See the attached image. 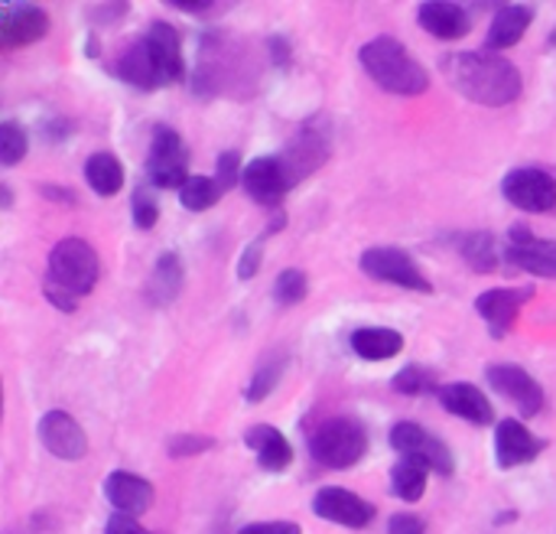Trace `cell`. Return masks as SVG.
Segmentation results:
<instances>
[{"mask_svg":"<svg viewBox=\"0 0 556 534\" xmlns=\"http://www.w3.org/2000/svg\"><path fill=\"white\" fill-rule=\"evenodd\" d=\"M443 75L450 78V85L485 108H505L515 104L525 91V78L521 69L505 59L502 52L492 49H476V52H450L440 59Z\"/></svg>","mask_w":556,"mask_h":534,"instance_id":"6da1fadb","label":"cell"},{"mask_svg":"<svg viewBox=\"0 0 556 534\" xmlns=\"http://www.w3.org/2000/svg\"><path fill=\"white\" fill-rule=\"evenodd\" d=\"M362 69L371 75V82L391 95H424L430 88V72L410 55V49L394 36H375L358 52Z\"/></svg>","mask_w":556,"mask_h":534,"instance_id":"7a4b0ae2","label":"cell"},{"mask_svg":"<svg viewBox=\"0 0 556 534\" xmlns=\"http://www.w3.org/2000/svg\"><path fill=\"white\" fill-rule=\"evenodd\" d=\"M98 277H101V261L85 238H62L49 251L46 287H55V290L81 300L94 290Z\"/></svg>","mask_w":556,"mask_h":534,"instance_id":"3957f363","label":"cell"},{"mask_svg":"<svg viewBox=\"0 0 556 534\" xmlns=\"http://www.w3.org/2000/svg\"><path fill=\"white\" fill-rule=\"evenodd\" d=\"M368 454V431L355 418H329L309 434V457L326 470H349Z\"/></svg>","mask_w":556,"mask_h":534,"instance_id":"277c9868","label":"cell"},{"mask_svg":"<svg viewBox=\"0 0 556 534\" xmlns=\"http://www.w3.org/2000/svg\"><path fill=\"white\" fill-rule=\"evenodd\" d=\"M147 176L156 189H182L189 183V144L169 124H156L147 153Z\"/></svg>","mask_w":556,"mask_h":534,"instance_id":"5b68a950","label":"cell"},{"mask_svg":"<svg viewBox=\"0 0 556 534\" xmlns=\"http://www.w3.org/2000/svg\"><path fill=\"white\" fill-rule=\"evenodd\" d=\"M391 447L404 460H417L430 473H440L443 480L456 476V457H453V450L437 434H430L427 427H420L414 421H397L391 427Z\"/></svg>","mask_w":556,"mask_h":534,"instance_id":"8992f818","label":"cell"},{"mask_svg":"<svg viewBox=\"0 0 556 534\" xmlns=\"http://www.w3.org/2000/svg\"><path fill=\"white\" fill-rule=\"evenodd\" d=\"M358 268L381 284H394L414 294H433V284L424 277V271L404 248H368L362 251Z\"/></svg>","mask_w":556,"mask_h":534,"instance_id":"52a82bcc","label":"cell"},{"mask_svg":"<svg viewBox=\"0 0 556 534\" xmlns=\"http://www.w3.org/2000/svg\"><path fill=\"white\" fill-rule=\"evenodd\" d=\"M485 378H489L492 392H495L498 398H505L511 408H518V414H521L525 421H531V418H538V414L544 411L547 395H544L541 382H538L531 372H525L521 365H511V362L489 365V369H485Z\"/></svg>","mask_w":556,"mask_h":534,"instance_id":"ba28073f","label":"cell"},{"mask_svg":"<svg viewBox=\"0 0 556 534\" xmlns=\"http://www.w3.org/2000/svg\"><path fill=\"white\" fill-rule=\"evenodd\" d=\"M502 196L521 212H556V173L544 166H518L502 179Z\"/></svg>","mask_w":556,"mask_h":534,"instance_id":"9c48e42d","label":"cell"},{"mask_svg":"<svg viewBox=\"0 0 556 534\" xmlns=\"http://www.w3.org/2000/svg\"><path fill=\"white\" fill-rule=\"evenodd\" d=\"M508 238H511V245L505 251V264L511 271L556 281V241L534 235L531 225H525V222H515Z\"/></svg>","mask_w":556,"mask_h":534,"instance_id":"30bf717a","label":"cell"},{"mask_svg":"<svg viewBox=\"0 0 556 534\" xmlns=\"http://www.w3.org/2000/svg\"><path fill=\"white\" fill-rule=\"evenodd\" d=\"M329 153H332L329 134H326L319 124L309 121V124L287 144V150L280 153V163H283V173H287L290 189H293L296 183H303L309 173H316V170L329 160Z\"/></svg>","mask_w":556,"mask_h":534,"instance_id":"8fae6325","label":"cell"},{"mask_svg":"<svg viewBox=\"0 0 556 534\" xmlns=\"http://www.w3.org/2000/svg\"><path fill=\"white\" fill-rule=\"evenodd\" d=\"M313 512L332 525H342V529H368L375 522V506L365 502L362 496H355L352 489H342V486H323L316 496H313Z\"/></svg>","mask_w":556,"mask_h":534,"instance_id":"7c38bea8","label":"cell"},{"mask_svg":"<svg viewBox=\"0 0 556 534\" xmlns=\"http://www.w3.org/2000/svg\"><path fill=\"white\" fill-rule=\"evenodd\" d=\"M534 287H495V290H485L479 300H476V310L479 316L485 320L489 326V336L492 339H505L518 320V310L525 303L534 300Z\"/></svg>","mask_w":556,"mask_h":534,"instance_id":"4fadbf2b","label":"cell"},{"mask_svg":"<svg viewBox=\"0 0 556 534\" xmlns=\"http://www.w3.org/2000/svg\"><path fill=\"white\" fill-rule=\"evenodd\" d=\"M39 444L55 460H81L88 454V434L68 411H46L39 418Z\"/></svg>","mask_w":556,"mask_h":534,"instance_id":"5bb4252c","label":"cell"},{"mask_svg":"<svg viewBox=\"0 0 556 534\" xmlns=\"http://www.w3.org/2000/svg\"><path fill=\"white\" fill-rule=\"evenodd\" d=\"M143 39H147L150 55H153L160 85L163 88L179 85L186 78V59H182V36H179V29L173 23H166V20H156V23H150Z\"/></svg>","mask_w":556,"mask_h":534,"instance_id":"9a60e30c","label":"cell"},{"mask_svg":"<svg viewBox=\"0 0 556 534\" xmlns=\"http://www.w3.org/2000/svg\"><path fill=\"white\" fill-rule=\"evenodd\" d=\"M547 450V440L531 434L521 421L508 418L495 427V460L502 470H515L525 463H534Z\"/></svg>","mask_w":556,"mask_h":534,"instance_id":"2e32d148","label":"cell"},{"mask_svg":"<svg viewBox=\"0 0 556 534\" xmlns=\"http://www.w3.org/2000/svg\"><path fill=\"white\" fill-rule=\"evenodd\" d=\"M440 405L456 414L459 421L472 424V427H492L495 424V408L492 401L485 398L482 388L469 385V382H450V385H440L437 392Z\"/></svg>","mask_w":556,"mask_h":534,"instance_id":"e0dca14e","label":"cell"},{"mask_svg":"<svg viewBox=\"0 0 556 534\" xmlns=\"http://www.w3.org/2000/svg\"><path fill=\"white\" fill-rule=\"evenodd\" d=\"M241 186L248 189V196L261 206H280L283 196L290 193V183H287V173H283V163L280 157H257L244 166V179Z\"/></svg>","mask_w":556,"mask_h":534,"instance_id":"ac0fdd59","label":"cell"},{"mask_svg":"<svg viewBox=\"0 0 556 534\" xmlns=\"http://www.w3.org/2000/svg\"><path fill=\"white\" fill-rule=\"evenodd\" d=\"M49 33V13L33 3H7L0 20V42L7 49L39 42Z\"/></svg>","mask_w":556,"mask_h":534,"instance_id":"d6986e66","label":"cell"},{"mask_svg":"<svg viewBox=\"0 0 556 534\" xmlns=\"http://www.w3.org/2000/svg\"><path fill=\"white\" fill-rule=\"evenodd\" d=\"M104 499L114 506V512L121 516H143L153 502V483H147L143 476L137 473H127V470H114L108 473L104 480Z\"/></svg>","mask_w":556,"mask_h":534,"instance_id":"ffe728a7","label":"cell"},{"mask_svg":"<svg viewBox=\"0 0 556 534\" xmlns=\"http://www.w3.org/2000/svg\"><path fill=\"white\" fill-rule=\"evenodd\" d=\"M417 20L420 26L443 39V42H453V39H463L469 29H472V16L463 3H440V0H430V3H420L417 10Z\"/></svg>","mask_w":556,"mask_h":534,"instance_id":"44dd1931","label":"cell"},{"mask_svg":"<svg viewBox=\"0 0 556 534\" xmlns=\"http://www.w3.org/2000/svg\"><path fill=\"white\" fill-rule=\"evenodd\" d=\"M244 444H248V450H254L261 470H267V473H283L293 463V447L274 424H254L244 434Z\"/></svg>","mask_w":556,"mask_h":534,"instance_id":"7402d4cb","label":"cell"},{"mask_svg":"<svg viewBox=\"0 0 556 534\" xmlns=\"http://www.w3.org/2000/svg\"><path fill=\"white\" fill-rule=\"evenodd\" d=\"M182 284H186V268H182V258L176 251H163L150 271V281H147V300L150 307H169L176 303V297L182 294Z\"/></svg>","mask_w":556,"mask_h":534,"instance_id":"603a6c76","label":"cell"},{"mask_svg":"<svg viewBox=\"0 0 556 534\" xmlns=\"http://www.w3.org/2000/svg\"><path fill=\"white\" fill-rule=\"evenodd\" d=\"M534 23V7L531 3H502V10L495 13L492 26H489V42L485 49L502 52L511 49L525 39L528 26Z\"/></svg>","mask_w":556,"mask_h":534,"instance_id":"cb8c5ba5","label":"cell"},{"mask_svg":"<svg viewBox=\"0 0 556 534\" xmlns=\"http://www.w3.org/2000/svg\"><path fill=\"white\" fill-rule=\"evenodd\" d=\"M117 78H121L124 85L137 88V91H156V88H163V85H160V75H156V65H153V55H150L143 36L134 39V42L124 49V55L117 59Z\"/></svg>","mask_w":556,"mask_h":534,"instance_id":"d4e9b609","label":"cell"},{"mask_svg":"<svg viewBox=\"0 0 556 534\" xmlns=\"http://www.w3.org/2000/svg\"><path fill=\"white\" fill-rule=\"evenodd\" d=\"M352 352L365 362H384L404 352V336L388 326H362L349 339Z\"/></svg>","mask_w":556,"mask_h":534,"instance_id":"484cf974","label":"cell"},{"mask_svg":"<svg viewBox=\"0 0 556 534\" xmlns=\"http://www.w3.org/2000/svg\"><path fill=\"white\" fill-rule=\"evenodd\" d=\"M85 179L98 196L111 199V196H117L124 189V166H121V160L114 153L98 150V153H91L85 160Z\"/></svg>","mask_w":556,"mask_h":534,"instance_id":"4316f807","label":"cell"},{"mask_svg":"<svg viewBox=\"0 0 556 534\" xmlns=\"http://www.w3.org/2000/svg\"><path fill=\"white\" fill-rule=\"evenodd\" d=\"M463 261L476 271V274H492L498 271V245H495V235L492 232H469L456 241Z\"/></svg>","mask_w":556,"mask_h":534,"instance_id":"83f0119b","label":"cell"},{"mask_svg":"<svg viewBox=\"0 0 556 534\" xmlns=\"http://www.w3.org/2000/svg\"><path fill=\"white\" fill-rule=\"evenodd\" d=\"M427 483H430V470L417 460H397L391 467V493L401 499V502H420L424 493H427Z\"/></svg>","mask_w":556,"mask_h":534,"instance_id":"f1b7e54d","label":"cell"},{"mask_svg":"<svg viewBox=\"0 0 556 534\" xmlns=\"http://www.w3.org/2000/svg\"><path fill=\"white\" fill-rule=\"evenodd\" d=\"M283 372H287V356H280V352L267 356V359L257 365V372L251 375L244 398H248L251 405H261V401H267V398L274 395V388L280 385Z\"/></svg>","mask_w":556,"mask_h":534,"instance_id":"f546056e","label":"cell"},{"mask_svg":"<svg viewBox=\"0 0 556 534\" xmlns=\"http://www.w3.org/2000/svg\"><path fill=\"white\" fill-rule=\"evenodd\" d=\"M222 196H225V189L215 183V176H189V183L179 189V202H182V209H189V212H205V209H212Z\"/></svg>","mask_w":556,"mask_h":534,"instance_id":"4dcf8cb0","label":"cell"},{"mask_svg":"<svg viewBox=\"0 0 556 534\" xmlns=\"http://www.w3.org/2000/svg\"><path fill=\"white\" fill-rule=\"evenodd\" d=\"M306 294H309V281H306V274L300 268H287V271L277 274V281H274V300L280 307H296V303L306 300Z\"/></svg>","mask_w":556,"mask_h":534,"instance_id":"1f68e13d","label":"cell"},{"mask_svg":"<svg viewBox=\"0 0 556 534\" xmlns=\"http://www.w3.org/2000/svg\"><path fill=\"white\" fill-rule=\"evenodd\" d=\"M394 392H401V395H410V398H417V395H430V392H440V385H437V375L430 372V369H424V365H404L397 375H394Z\"/></svg>","mask_w":556,"mask_h":534,"instance_id":"d6a6232c","label":"cell"},{"mask_svg":"<svg viewBox=\"0 0 556 534\" xmlns=\"http://www.w3.org/2000/svg\"><path fill=\"white\" fill-rule=\"evenodd\" d=\"M29 150V137L16 121H3L0 124V163L3 166H16Z\"/></svg>","mask_w":556,"mask_h":534,"instance_id":"836d02e7","label":"cell"},{"mask_svg":"<svg viewBox=\"0 0 556 534\" xmlns=\"http://www.w3.org/2000/svg\"><path fill=\"white\" fill-rule=\"evenodd\" d=\"M130 215H134V225L143 228V232H150L160 222V202H156V196L147 186H137L134 189V196H130Z\"/></svg>","mask_w":556,"mask_h":534,"instance_id":"e575fe53","label":"cell"},{"mask_svg":"<svg viewBox=\"0 0 556 534\" xmlns=\"http://www.w3.org/2000/svg\"><path fill=\"white\" fill-rule=\"evenodd\" d=\"M212 447H215V437H205V434H176L166 440V454L173 460L199 457V454H208Z\"/></svg>","mask_w":556,"mask_h":534,"instance_id":"d590c367","label":"cell"},{"mask_svg":"<svg viewBox=\"0 0 556 534\" xmlns=\"http://www.w3.org/2000/svg\"><path fill=\"white\" fill-rule=\"evenodd\" d=\"M244 179V166H241V153L238 150H222L218 163H215V183L228 193L235 189V183Z\"/></svg>","mask_w":556,"mask_h":534,"instance_id":"8d00e7d4","label":"cell"},{"mask_svg":"<svg viewBox=\"0 0 556 534\" xmlns=\"http://www.w3.org/2000/svg\"><path fill=\"white\" fill-rule=\"evenodd\" d=\"M264 245H267V235H257V238L241 251V258H238V277H241V281L257 277L261 261H264Z\"/></svg>","mask_w":556,"mask_h":534,"instance_id":"74e56055","label":"cell"},{"mask_svg":"<svg viewBox=\"0 0 556 534\" xmlns=\"http://www.w3.org/2000/svg\"><path fill=\"white\" fill-rule=\"evenodd\" d=\"M127 13H130V3H127V0H117V3H94V7L88 10V16H91L94 26H114V23H121Z\"/></svg>","mask_w":556,"mask_h":534,"instance_id":"f35d334b","label":"cell"},{"mask_svg":"<svg viewBox=\"0 0 556 534\" xmlns=\"http://www.w3.org/2000/svg\"><path fill=\"white\" fill-rule=\"evenodd\" d=\"M388 532L391 534H427V525L420 516H410V512H397L388 519Z\"/></svg>","mask_w":556,"mask_h":534,"instance_id":"ab89813d","label":"cell"},{"mask_svg":"<svg viewBox=\"0 0 556 534\" xmlns=\"http://www.w3.org/2000/svg\"><path fill=\"white\" fill-rule=\"evenodd\" d=\"M238 534H303L296 522H251Z\"/></svg>","mask_w":556,"mask_h":534,"instance_id":"60d3db41","label":"cell"},{"mask_svg":"<svg viewBox=\"0 0 556 534\" xmlns=\"http://www.w3.org/2000/svg\"><path fill=\"white\" fill-rule=\"evenodd\" d=\"M104 534H150V532H147V529H140V522H137V519L114 512V516L104 522Z\"/></svg>","mask_w":556,"mask_h":534,"instance_id":"b9f144b4","label":"cell"},{"mask_svg":"<svg viewBox=\"0 0 556 534\" xmlns=\"http://www.w3.org/2000/svg\"><path fill=\"white\" fill-rule=\"evenodd\" d=\"M42 134H46L49 144H62V140L72 134V121H65V117H52V121H49V117H46V121H42Z\"/></svg>","mask_w":556,"mask_h":534,"instance_id":"7bdbcfd3","label":"cell"},{"mask_svg":"<svg viewBox=\"0 0 556 534\" xmlns=\"http://www.w3.org/2000/svg\"><path fill=\"white\" fill-rule=\"evenodd\" d=\"M267 49H270V59L277 62V65H290V55H293V49H290V42H287V36H267Z\"/></svg>","mask_w":556,"mask_h":534,"instance_id":"ee69618b","label":"cell"},{"mask_svg":"<svg viewBox=\"0 0 556 534\" xmlns=\"http://www.w3.org/2000/svg\"><path fill=\"white\" fill-rule=\"evenodd\" d=\"M42 294H46V300H49L55 310H62V313H75V310H78V300L68 297V294H62V290H55V287H46V284H42Z\"/></svg>","mask_w":556,"mask_h":534,"instance_id":"f6af8a7d","label":"cell"},{"mask_svg":"<svg viewBox=\"0 0 556 534\" xmlns=\"http://www.w3.org/2000/svg\"><path fill=\"white\" fill-rule=\"evenodd\" d=\"M39 196H46V199H52V202H65V206H72V202H75V193H72V189H65V186H52V183H42V186H39Z\"/></svg>","mask_w":556,"mask_h":534,"instance_id":"bcb514c9","label":"cell"},{"mask_svg":"<svg viewBox=\"0 0 556 534\" xmlns=\"http://www.w3.org/2000/svg\"><path fill=\"white\" fill-rule=\"evenodd\" d=\"M169 7H176L182 13H212V7H222V3H212V0H169Z\"/></svg>","mask_w":556,"mask_h":534,"instance_id":"7dc6e473","label":"cell"},{"mask_svg":"<svg viewBox=\"0 0 556 534\" xmlns=\"http://www.w3.org/2000/svg\"><path fill=\"white\" fill-rule=\"evenodd\" d=\"M0 206H3V209H10V206H13V193H10V186H7V183L0 186Z\"/></svg>","mask_w":556,"mask_h":534,"instance_id":"c3c4849f","label":"cell"},{"mask_svg":"<svg viewBox=\"0 0 556 534\" xmlns=\"http://www.w3.org/2000/svg\"><path fill=\"white\" fill-rule=\"evenodd\" d=\"M85 52H88L91 59H98V36H94V33L88 36V42H85Z\"/></svg>","mask_w":556,"mask_h":534,"instance_id":"681fc988","label":"cell"},{"mask_svg":"<svg viewBox=\"0 0 556 534\" xmlns=\"http://www.w3.org/2000/svg\"><path fill=\"white\" fill-rule=\"evenodd\" d=\"M515 519H518L515 512H505V516H498V519H495V525H505V522H515Z\"/></svg>","mask_w":556,"mask_h":534,"instance_id":"f907efd6","label":"cell"},{"mask_svg":"<svg viewBox=\"0 0 556 534\" xmlns=\"http://www.w3.org/2000/svg\"><path fill=\"white\" fill-rule=\"evenodd\" d=\"M547 42H551V46L556 49V26H554V33H551V39H547Z\"/></svg>","mask_w":556,"mask_h":534,"instance_id":"816d5d0a","label":"cell"}]
</instances>
